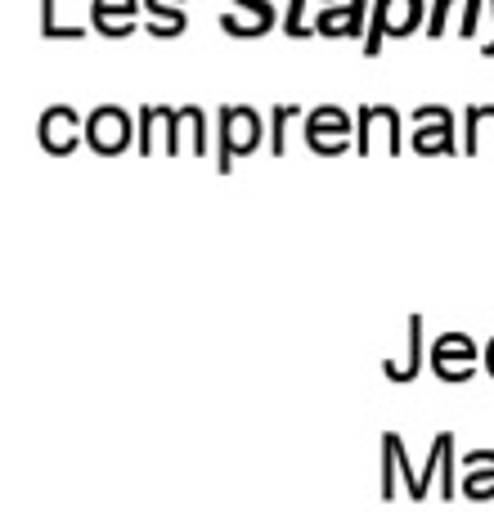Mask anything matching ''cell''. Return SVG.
<instances>
[{"label":"cell","instance_id":"1","mask_svg":"<svg viewBox=\"0 0 494 512\" xmlns=\"http://www.w3.org/2000/svg\"><path fill=\"white\" fill-rule=\"evenodd\" d=\"M265 131H270V126H265V117L256 113V108L225 104L221 113H216V171L230 176L234 158H247V153L261 149Z\"/></svg>","mask_w":494,"mask_h":512},{"label":"cell","instance_id":"2","mask_svg":"<svg viewBox=\"0 0 494 512\" xmlns=\"http://www.w3.org/2000/svg\"><path fill=\"white\" fill-rule=\"evenodd\" d=\"M418 27H427L423 0H373L369 32H364V59H378L387 41H405Z\"/></svg>","mask_w":494,"mask_h":512},{"label":"cell","instance_id":"3","mask_svg":"<svg viewBox=\"0 0 494 512\" xmlns=\"http://www.w3.org/2000/svg\"><path fill=\"white\" fill-rule=\"evenodd\" d=\"M306 149L315 158H342L355 149V117L337 104H319L306 113Z\"/></svg>","mask_w":494,"mask_h":512},{"label":"cell","instance_id":"4","mask_svg":"<svg viewBox=\"0 0 494 512\" xmlns=\"http://www.w3.org/2000/svg\"><path fill=\"white\" fill-rule=\"evenodd\" d=\"M140 140V122H131V113L117 104H99L86 117V144L99 158H122L131 144Z\"/></svg>","mask_w":494,"mask_h":512},{"label":"cell","instance_id":"5","mask_svg":"<svg viewBox=\"0 0 494 512\" xmlns=\"http://www.w3.org/2000/svg\"><path fill=\"white\" fill-rule=\"evenodd\" d=\"M409 122H414V140H409V149H414L418 158H454V153H463V144L454 140V113L445 104L414 108Z\"/></svg>","mask_w":494,"mask_h":512},{"label":"cell","instance_id":"6","mask_svg":"<svg viewBox=\"0 0 494 512\" xmlns=\"http://www.w3.org/2000/svg\"><path fill=\"white\" fill-rule=\"evenodd\" d=\"M140 140H135V149H140V158H149V153H167V158H180V131L189 126V113L185 108H167V104H153V108H140Z\"/></svg>","mask_w":494,"mask_h":512},{"label":"cell","instance_id":"7","mask_svg":"<svg viewBox=\"0 0 494 512\" xmlns=\"http://www.w3.org/2000/svg\"><path fill=\"white\" fill-rule=\"evenodd\" d=\"M36 140H41V149L50 158H68V153H77L86 144V117L68 104L45 108L41 122H36Z\"/></svg>","mask_w":494,"mask_h":512},{"label":"cell","instance_id":"8","mask_svg":"<svg viewBox=\"0 0 494 512\" xmlns=\"http://www.w3.org/2000/svg\"><path fill=\"white\" fill-rule=\"evenodd\" d=\"M477 360H481V351L468 333H441L432 342V373L441 382H450V387L477 378Z\"/></svg>","mask_w":494,"mask_h":512},{"label":"cell","instance_id":"9","mask_svg":"<svg viewBox=\"0 0 494 512\" xmlns=\"http://www.w3.org/2000/svg\"><path fill=\"white\" fill-rule=\"evenodd\" d=\"M400 126H405V117H400L391 104H364L360 117H355V153L369 158V153L378 149V135H387L391 158H400V153H405V135H400Z\"/></svg>","mask_w":494,"mask_h":512},{"label":"cell","instance_id":"10","mask_svg":"<svg viewBox=\"0 0 494 512\" xmlns=\"http://www.w3.org/2000/svg\"><path fill=\"white\" fill-rule=\"evenodd\" d=\"M369 32V0H319L315 36H364Z\"/></svg>","mask_w":494,"mask_h":512},{"label":"cell","instance_id":"11","mask_svg":"<svg viewBox=\"0 0 494 512\" xmlns=\"http://www.w3.org/2000/svg\"><path fill=\"white\" fill-rule=\"evenodd\" d=\"M274 23H279L274 0H234V14L221 18L225 36H239V41H256V36L274 32Z\"/></svg>","mask_w":494,"mask_h":512},{"label":"cell","instance_id":"12","mask_svg":"<svg viewBox=\"0 0 494 512\" xmlns=\"http://www.w3.org/2000/svg\"><path fill=\"white\" fill-rule=\"evenodd\" d=\"M459 499L468 504H494V450H468L459 459Z\"/></svg>","mask_w":494,"mask_h":512},{"label":"cell","instance_id":"13","mask_svg":"<svg viewBox=\"0 0 494 512\" xmlns=\"http://www.w3.org/2000/svg\"><path fill=\"white\" fill-rule=\"evenodd\" d=\"M90 27L108 41H122L140 27V0H90Z\"/></svg>","mask_w":494,"mask_h":512},{"label":"cell","instance_id":"14","mask_svg":"<svg viewBox=\"0 0 494 512\" xmlns=\"http://www.w3.org/2000/svg\"><path fill=\"white\" fill-rule=\"evenodd\" d=\"M405 328H409L405 355L400 360H382V378L396 382V387H405V382H414L423 373V315H409Z\"/></svg>","mask_w":494,"mask_h":512},{"label":"cell","instance_id":"15","mask_svg":"<svg viewBox=\"0 0 494 512\" xmlns=\"http://www.w3.org/2000/svg\"><path fill=\"white\" fill-rule=\"evenodd\" d=\"M144 27H149V36H158V41L185 36V27H189L185 0H144Z\"/></svg>","mask_w":494,"mask_h":512},{"label":"cell","instance_id":"16","mask_svg":"<svg viewBox=\"0 0 494 512\" xmlns=\"http://www.w3.org/2000/svg\"><path fill=\"white\" fill-rule=\"evenodd\" d=\"M494 149V104H472L468 113H463V153L468 158H477L481 149Z\"/></svg>","mask_w":494,"mask_h":512},{"label":"cell","instance_id":"17","mask_svg":"<svg viewBox=\"0 0 494 512\" xmlns=\"http://www.w3.org/2000/svg\"><path fill=\"white\" fill-rule=\"evenodd\" d=\"M459 459H454V432H441V472H436V495L445 499V504H454L459 499Z\"/></svg>","mask_w":494,"mask_h":512},{"label":"cell","instance_id":"18","mask_svg":"<svg viewBox=\"0 0 494 512\" xmlns=\"http://www.w3.org/2000/svg\"><path fill=\"white\" fill-rule=\"evenodd\" d=\"M292 117H301L297 104H274L270 108V153L274 158H283L288 153V122Z\"/></svg>","mask_w":494,"mask_h":512},{"label":"cell","instance_id":"19","mask_svg":"<svg viewBox=\"0 0 494 512\" xmlns=\"http://www.w3.org/2000/svg\"><path fill=\"white\" fill-rule=\"evenodd\" d=\"M391 445H396V463H400V477H405V495L414 499V504H423V495H418V468L409 463V450H405V436L400 432H382Z\"/></svg>","mask_w":494,"mask_h":512},{"label":"cell","instance_id":"20","mask_svg":"<svg viewBox=\"0 0 494 512\" xmlns=\"http://www.w3.org/2000/svg\"><path fill=\"white\" fill-rule=\"evenodd\" d=\"M41 36L45 41H81V27H59V18H54V0H41Z\"/></svg>","mask_w":494,"mask_h":512},{"label":"cell","instance_id":"21","mask_svg":"<svg viewBox=\"0 0 494 512\" xmlns=\"http://www.w3.org/2000/svg\"><path fill=\"white\" fill-rule=\"evenodd\" d=\"M306 5H310V0H288V14H283V32H288L292 41H306V36H315V23H306Z\"/></svg>","mask_w":494,"mask_h":512},{"label":"cell","instance_id":"22","mask_svg":"<svg viewBox=\"0 0 494 512\" xmlns=\"http://www.w3.org/2000/svg\"><path fill=\"white\" fill-rule=\"evenodd\" d=\"M185 108H189V153L207 158V149H212V144H207V113L198 104H185Z\"/></svg>","mask_w":494,"mask_h":512},{"label":"cell","instance_id":"23","mask_svg":"<svg viewBox=\"0 0 494 512\" xmlns=\"http://www.w3.org/2000/svg\"><path fill=\"white\" fill-rule=\"evenodd\" d=\"M396 472H400V463H396V445L382 436V504H396Z\"/></svg>","mask_w":494,"mask_h":512},{"label":"cell","instance_id":"24","mask_svg":"<svg viewBox=\"0 0 494 512\" xmlns=\"http://www.w3.org/2000/svg\"><path fill=\"white\" fill-rule=\"evenodd\" d=\"M481 9H486V0H459V36H463V41H472V36H477Z\"/></svg>","mask_w":494,"mask_h":512},{"label":"cell","instance_id":"25","mask_svg":"<svg viewBox=\"0 0 494 512\" xmlns=\"http://www.w3.org/2000/svg\"><path fill=\"white\" fill-rule=\"evenodd\" d=\"M436 472H441V432H436L432 450H427V463H423V468H418V495H423V499H427V490H432Z\"/></svg>","mask_w":494,"mask_h":512},{"label":"cell","instance_id":"26","mask_svg":"<svg viewBox=\"0 0 494 512\" xmlns=\"http://www.w3.org/2000/svg\"><path fill=\"white\" fill-rule=\"evenodd\" d=\"M459 9V0H432V14H427V36H445V27H450V14Z\"/></svg>","mask_w":494,"mask_h":512},{"label":"cell","instance_id":"27","mask_svg":"<svg viewBox=\"0 0 494 512\" xmlns=\"http://www.w3.org/2000/svg\"><path fill=\"white\" fill-rule=\"evenodd\" d=\"M481 364H486V373H490V378H494V337H490V342H486V351H481Z\"/></svg>","mask_w":494,"mask_h":512},{"label":"cell","instance_id":"28","mask_svg":"<svg viewBox=\"0 0 494 512\" xmlns=\"http://www.w3.org/2000/svg\"><path fill=\"white\" fill-rule=\"evenodd\" d=\"M490 9H494V0H490ZM481 54H486V59H494V32H490V41L481 45Z\"/></svg>","mask_w":494,"mask_h":512}]
</instances>
